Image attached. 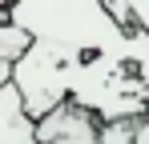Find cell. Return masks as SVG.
Masks as SVG:
<instances>
[{
    "label": "cell",
    "mask_w": 149,
    "mask_h": 144,
    "mask_svg": "<svg viewBox=\"0 0 149 144\" xmlns=\"http://www.w3.org/2000/svg\"><path fill=\"white\" fill-rule=\"evenodd\" d=\"M137 144H149V112L137 120Z\"/></svg>",
    "instance_id": "7"
},
{
    "label": "cell",
    "mask_w": 149,
    "mask_h": 144,
    "mask_svg": "<svg viewBox=\"0 0 149 144\" xmlns=\"http://www.w3.org/2000/svg\"><path fill=\"white\" fill-rule=\"evenodd\" d=\"M8 80H12V64H0V88H4Z\"/></svg>",
    "instance_id": "8"
},
{
    "label": "cell",
    "mask_w": 149,
    "mask_h": 144,
    "mask_svg": "<svg viewBox=\"0 0 149 144\" xmlns=\"http://www.w3.org/2000/svg\"><path fill=\"white\" fill-rule=\"evenodd\" d=\"M0 144H40L36 140V120L28 116L12 80L0 88Z\"/></svg>",
    "instance_id": "2"
},
{
    "label": "cell",
    "mask_w": 149,
    "mask_h": 144,
    "mask_svg": "<svg viewBox=\"0 0 149 144\" xmlns=\"http://www.w3.org/2000/svg\"><path fill=\"white\" fill-rule=\"evenodd\" d=\"M97 144H137V120H105L97 128Z\"/></svg>",
    "instance_id": "4"
},
{
    "label": "cell",
    "mask_w": 149,
    "mask_h": 144,
    "mask_svg": "<svg viewBox=\"0 0 149 144\" xmlns=\"http://www.w3.org/2000/svg\"><path fill=\"white\" fill-rule=\"evenodd\" d=\"M129 12H133V24L149 32V0H129Z\"/></svg>",
    "instance_id": "5"
},
{
    "label": "cell",
    "mask_w": 149,
    "mask_h": 144,
    "mask_svg": "<svg viewBox=\"0 0 149 144\" xmlns=\"http://www.w3.org/2000/svg\"><path fill=\"white\" fill-rule=\"evenodd\" d=\"M28 48H32V36H28L20 24H12L8 12L0 8V64H16Z\"/></svg>",
    "instance_id": "3"
},
{
    "label": "cell",
    "mask_w": 149,
    "mask_h": 144,
    "mask_svg": "<svg viewBox=\"0 0 149 144\" xmlns=\"http://www.w3.org/2000/svg\"><path fill=\"white\" fill-rule=\"evenodd\" d=\"M101 4H105V8H109V12H113V16H117L121 24H133V12H129V0H101Z\"/></svg>",
    "instance_id": "6"
},
{
    "label": "cell",
    "mask_w": 149,
    "mask_h": 144,
    "mask_svg": "<svg viewBox=\"0 0 149 144\" xmlns=\"http://www.w3.org/2000/svg\"><path fill=\"white\" fill-rule=\"evenodd\" d=\"M12 4H16V0H0V8H12Z\"/></svg>",
    "instance_id": "9"
},
{
    "label": "cell",
    "mask_w": 149,
    "mask_h": 144,
    "mask_svg": "<svg viewBox=\"0 0 149 144\" xmlns=\"http://www.w3.org/2000/svg\"><path fill=\"white\" fill-rule=\"evenodd\" d=\"M12 84H16V92L24 100L28 116L45 120L52 108L69 104V92H73V64H69L56 48L32 40V48L12 64Z\"/></svg>",
    "instance_id": "1"
}]
</instances>
